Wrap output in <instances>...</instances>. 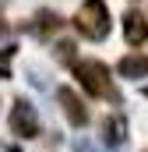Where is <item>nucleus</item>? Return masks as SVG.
Listing matches in <instances>:
<instances>
[{
  "label": "nucleus",
  "instance_id": "f257e3e1",
  "mask_svg": "<svg viewBox=\"0 0 148 152\" xmlns=\"http://www.w3.org/2000/svg\"><path fill=\"white\" fill-rule=\"evenodd\" d=\"M74 25H78V32L85 39H106L110 36V11H106V4L102 0H85L81 4V11H78V18H74Z\"/></svg>",
  "mask_w": 148,
  "mask_h": 152
},
{
  "label": "nucleus",
  "instance_id": "f03ea898",
  "mask_svg": "<svg viewBox=\"0 0 148 152\" xmlns=\"http://www.w3.org/2000/svg\"><path fill=\"white\" fill-rule=\"evenodd\" d=\"M74 75L85 85V92L116 103V92H113V85H110V67L106 64H99V60H74Z\"/></svg>",
  "mask_w": 148,
  "mask_h": 152
},
{
  "label": "nucleus",
  "instance_id": "7ed1b4c3",
  "mask_svg": "<svg viewBox=\"0 0 148 152\" xmlns=\"http://www.w3.org/2000/svg\"><path fill=\"white\" fill-rule=\"evenodd\" d=\"M11 131H14L18 138H36L39 134V113H36V106H28L25 99H18L14 110H11Z\"/></svg>",
  "mask_w": 148,
  "mask_h": 152
},
{
  "label": "nucleus",
  "instance_id": "20e7f679",
  "mask_svg": "<svg viewBox=\"0 0 148 152\" xmlns=\"http://www.w3.org/2000/svg\"><path fill=\"white\" fill-rule=\"evenodd\" d=\"M57 99H60V106H64V113H67V120H71L74 127H85L88 124V110H85V103L78 99L74 88H57Z\"/></svg>",
  "mask_w": 148,
  "mask_h": 152
},
{
  "label": "nucleus",
  "instance_id": "39448f33",
  "mask_svg": "<svg viewBox=\"0 0 148 152\" xmlns=\"http://www.w3.org/2000/svg\"><path fill=\"white\" fill-rule=\"evenodd\" d=\"M123 36L131 46H141L148 39V18H141V11H127L123 14Z\"/></svg>",
  "mask_w": 148,
  "mask_h": 152
},
{
  "label": "nucleus",
  "instance_id": "423d86ee",
  "mask_svg": "<svg viewBox=\"0 0 148 152\" xmlns=\"http://www.w3.org/2000/svg\"><path fill=\"white\" fill-rule=\"evenodd\" d=\"M116 71H120V78H148V57L145 53H127Z\"/></svg>",
  "mask_w": 148,
  "mask_h": 152
},
{
  "label": "nucleus",
  "instance_id": "0eeeda50",
  "mask_svg": "<svg viewBox=\"0 0 148 152\" xmlns=\"http://www.w3.org/2000/svg\"><path fill=\"white\" fill-rule=\"evenodd\" d=\"M102 138H106V145H120L123 138H127V120L116 113V117H106V124H102Z\"/></svg>",
  "mask_w": 148,
  "mask_h": 152
},
{
  "label": "nucleus",
  "instance_id": "6e6552de",
  "mask_svg": "<svg viewBox=\"0 0 148 152\" xmlns=\"http://www.w3.org/2000/svg\"><path fill=\"white\" fill-rule=\"evenodd\" d=\"M60 14H53V11H39L36 14V21H32V28H36V36H53V32H60Z\"/></svg>",
  "mask_w": 148,
  "mask_h": 152
},
{
  "label": "nucleus",
  "instance_id": "1a4fd4ad",
  "mask_svg": "<svg viewBox=\"0 0 148 152\" xmlns=\"http://www.w3.org/2000/svg\"><path fill=\"white\" fill-rule=\"evenodd\" d=\"M11 57H14V46H4L0 50V78H11Z\"/></svg>",
  "mask_w": 148,
  "mask_h": 152
},
{
  "label": "nucleus",
  "instance_id": "9d476101",
  "mask_svg": "<svg viewBox=\"0 0 148 152\" xmlns=\"http://www.w3.org/2000/svg\"><path fill=\"white\" fill-rule=\"evenodd\" d=\"M28 78H32L36 88H49V81H46V71H42V67H28Z\"/></svg>",
  "mask_w": 148,
  "mask_h": 152
},
{
  "label": "nucleus",
  "instance_id": "9b49d317",
  "mask_svg": "<svg viewBox=\"0 0 148 152\" xmlns=\"http://www.w3.org/2000/svg\"><path fill=\"white\" fill-rule=\"evenodd\" d=\"M57 53H60V60H71V57H74V42H60Z\"/></svg>",
  "mask_w": 148,
  "mask_h": 152
},
{
  "label": "nucleus",
  "instance_id": "f8f14e48",
  "mask_svg": "<svg viewBox=\"0 0 148 152\" xmlns=\"http://www.w3.org/2000/svg\"><path fill=\"white\" fill-rule=\"evenodd\" d=\"M74 149H78V152H99V149H92L88 142H74Z\"/></svg>",
  "mask_w": 148,
  "mask_h": 152
}]
</instances>
